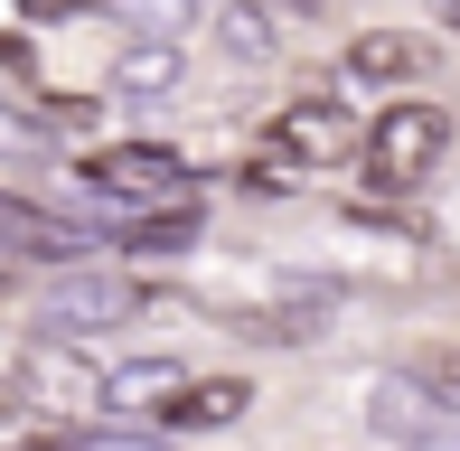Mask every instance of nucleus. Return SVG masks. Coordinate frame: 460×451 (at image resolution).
<instances>
[{"label":"nucleus","mask_w":460,"mask_h":451,"mask_svg":"<svg viewBox=\"0 0 460 451\" xmlns=\"http://www.w3.org/2000/svg\"><path fill=\"white\" fill-rule=\"evenodd\" d=\"M442 151H451V122L432 113V104H394L385 122L367 132V179L385 198H413L432 170H442Z\"/></svg>","instance_id":"1"},{"label":"nucleus","mask_w":460,"mask_h":451,"mask_svg":"<svg viewBox=\"0 0 460 451\" xmlns=\"http://www.w3.org/2000/svg\"><path fill=\"white\" fill-rule=\"evenodd\" d=\"M85 189L132 198V208H170V198H188V160L160 151V141H122V151H94L85 160Z\"/></svg>","instance_id":"2"},{"label":"nucleus","mask_w":460,"mask_h":451,"mask_svg":"<svg viewBox=\"0 0 460 451\" xmlns=\"http://www.w3.org/2000/svg\"><path fill=\"white\" fill-rule=\"evenodd\" d=\"M132 311H141V292H132V282H113V273H75V282H57V292H48V330H57V339L122 330Z\"/></svg>","instance_id":"3"},{"label":"nucleus","mask_w":460,"mask_h":451,"mask_svg":"<svg viewBox=\"0 0 460 451\" xmlns=\"http://www.w3.org/2000/svg\"><path fill=\"white\" fill-rule=\"evenodd\" d=\"M19 395L29 404H48V414H103V376H94V358H75V348H38L29 367H19Z\"/></svg>","instance_id":"4"},{"label":"nucleus","mask_w":460,"mask_h":451,"mask_svg":"<svg viewBox=\"0 0 460 451\" xmlns=\"http://www.w3.org/2000/svg\"><path fill=\"white\" fill-rule=\"evenodd\" d=\"M273 151L301 160V170H329V160L358 151V122H348V104H329V94H310V104H291L273 122Z\"/></svg>","instance_id":"5"},{"label":"nucleus","mask_w":460,"mask_h":451,"mask_svg":"<svg viewBox=\"0 0 460 451\" xmlns=\"http://www.w3.org/2000/svg\"><path fill=\"white\" fill-rule=\"evenodd\" d=\"M367 414H376V433H394V442H451V433H460V414L432 395L423 376H385V385L367 395Z\"/></svg>","instance_id":"6"},{"label":"nucleus","mask_w":460,"mask_h":451,"mask_svg":"<svg viewBox=\"0 0 460 451\" xmlns=\"http://www.w3.org/2000/svg\"><path fill=\"white\" fill-rule=\"evenodd\" d=\"M432 48L413 29H367L358 48H348V75H367V85H404V75H423Z\"/></svg>","instance_id":"7"},{"label":"nucleus","mask_w":460,"mask_h":451,"mask_svg":"<svg viewBox=\"0 0 460 451\" xmlns=\"http://www.w3.org/2000/svg\"><path fill=\"white\" fill-rule=\"evenodd\" d=\"M235 414H244V376H198V385L160 395V423H188V433L198 423H235Z\"/></svg>","instance_id":"8"},{"label":"nucleus","mask_w":460,"mask_h":451,"mask_svg":"<svg viewBox=\"0 0 460 451\" xmlns=\"http://www.w3.org/2000/svg\"><path fill=\"white\" fill-rule=\"evenodd\" d=\"M179 385V367L170 358H132V367H113L103 376V404H122V414H160V395Z\"/></svg>","instance_id":"9"},{"label":"nucleus","mask_w":460,"mask_h":451,"mask_svg":"<svg viewBox=\"0 0 460 451\" xmlns=\"http://www.w3.org/2000/svg\"><path fill=\"white\" fill-rule=\"evenodd\" d=\"M0 235L29 244V254H85V244H94V235H75V226H57V217H38V208H0Z\"/></svg>","instance_id":"10"},{"label":"nucleus","mask_w":460,"mask_h":451,"mask_svg":"<svg viewBox=\"0 0 460 451\" xmlns=\"http://www.w3.org/2000/svg\"><path fill=\"white\" fill-rule=\"evenodd\" d=\"M217 29H226V48H235V57H263V48H273V19H263V10H244V0L217 19Z\"/></svg>","instance_id":"11"},{"label":"nucleus","mask_w":460,"mask_h":451,"mask_svg":"<svg viewBox=\"0 0 460 451\" xmlns=\"http://www.w3.org/2000/svg\"><path fill=\"white\" fill-rule=\"evenodd\" d=\"M122 85H132V94H160V85H179V57H160V48H141L132 66H122Z\"/></svg>","instance_id":"12"},{"label":"nucleus","mask_w":460,"mask_h":451,"mask_svg":"<svg viewBox=\"0 0 460 451\" xmlns=\"http://www.w3.org/2000/svg\"><path fill=\"white\" fill-rule=\"evenodd\" d=\"M19 10H29V19H66L75 0H19Z\"/></svg>","instance_id":"13"},{"label":"nucleus","mask_w":460,"mask_h":451,"mask_svg":"<svg viewBox=\"0 0 460 451\" xmlns=\"http://www.w3.org/2000/svg\"><path fill=\"white\" fill-rule=\"evenodd\" d=\"M432 10H442V29H460V0H432Z\"/></svg>","instance_id":"14"},{"label":"nucleus","mask_w":460,"mask_h":451,"mask_svg":"<svg viewBox=\"0 0 460 451\" xmlns=\"http://www.w3.org/2000/svg\"><path fill=\"white\" fill-rule=\"evenodd\" d=\"M0 414H10V385H0Z\"/></svg>","instance_id":"15"}]
</instances>
